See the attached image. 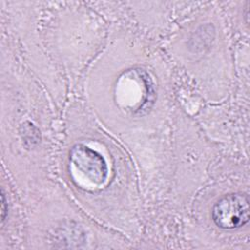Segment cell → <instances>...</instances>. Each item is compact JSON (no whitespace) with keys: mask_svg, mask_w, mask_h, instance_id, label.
<instances>
[{"mask_svg":"<svg viewBox=\"0 0 250 250\" xmlns=\"http://www.w3.org/2000/svg\"><path fill=\"white\" fill-rule=\"evenodd\" d=\"M69 160L82 181L94 186L103 185L108 176V166L104 156L88 146L79 144L69 152Z\"/></svg>","mask_w":250,"mask_h":250,"instance_id":"6da1fadb","label":"cell"},{"mask_svg":"<svg viewBox=\"0 0 250 250\" xmlns=\"http://www.w3.org/2000/svg\"><path fill=\"white\" fill-rule=\"evenodd\" d=\"M2 222L5 220V212H6V209H5V196H4V193L2 192Z\"/></svg>","mask_w":250,"mask_h":250,"instance_id":"3957f363","label":"cell"},{"mask_svg":"<svg viewBox=\"0 0 250 250\" xmlns=\"http://www.w3.org/2000/svg\"><path fill=\"white\" fill-rule=\"evenodd\" d=\"M212 219L223 229L240 228L249 221V198L244 193H229L220 198L213 206Z\"/></svg>","mask_w":250,"mask_h":250,"instance_id":"7a4b0ae2","label":"cell"}]
</instances>
